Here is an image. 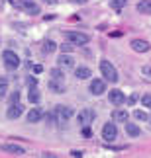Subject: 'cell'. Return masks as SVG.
<instances>
[{
    "label": "cell",
    "mask_w": 151,
    "mask_h": 158,
    "mask_svg": "<svg viewBox=\"0 0 151 158\" xmlns=\"http://www.w3.org/2000/svg\"><path fill=\"white\" fill-rule=\"evenodd\" d=\"M100 72H102V76H104V80L106 82H112V84H116L120 80V76H118V70H116V66H114L110 60H100Z\"/></svg>",
    "instance_id": "obj_1"
},
{
    "label": "cell",
    "mask_w": 151,
    "mask_h": 158,
    "mask_svg": "<svg viewBox=\"0 0 151 158\" xmlns=\"http://www.w3.org/2000/svg\"><path fill=\"white\" fill-rule=\"evenodd\" d=\"M73 47H75L73 43H67V45H61V51H63V53H71V51H73Z\"/></svg>",
    "instance_id": "obj_28"
},
{
    "label": "cell",
    "mask_w": 151,
    "mask_h": 158,
    "mask_svg": "<svg viewBox=\"0 0 151 158\" xmlns=\"http://www.w3.org/2000/svg\"><path fill=\"white\" fill-rule=\"evenodd\" d=\"M126 4H128V0H110V6L114 10H122Z\"/></svg>",
    "instance_id": "obj_25"
},
{
    "label": "cell",
    "mask_w": 151,
    "mask_h": 158,
    "mask_svg": "<svg viewBox=\"0 0 151 158\" xmlns=\"http://www.w3.org/2000/svg\"><path fill=\"white\" fill-rule=\"evenodd\" d=\"M18 8H22L24 12H28V14H41V8H39V4L35 2V0H18L16 2Z\"/></svg>",
    "instance_id": "obj_6"
},
{
    "label": "cell",
    "mask_w": 151,
    "mask_h": 158,
    "mask_svg": "<svg viewBox=\"0 0 151 158\" xmlns=\"http://www.w3.org/2000/svg\"><path fill=\"white\" fill-rule=\"evenodd\" d=\"M75 76L78 78V80H87V78L92 76V70H90L88 66H77V69H75Z\"/></svg>",
    "instance_id": "obj_16"
},
{
    "label": "cell",
    "mask_w": 151,
    "mask_h": 158,
    "mask_svg": "<svg viewBox=\"0 0 151 158\" xmlns=\"http://www.w3.org/2000/svg\"><path fill=\"white\" fill-rule=\"evenodd\" d=\"M94 119H96V111H94V109H90V107L81 109L78 115H77V121L81 123V127H88Z\"/></svg>",
    "instance_id": "obj_4"
},
{
    "label": "cell",
    "mask_w": 151,
    "mask_h": 158,
    "mask_svg": "<svg viewBox=\"0 0 151 158\" xmlns=\"http://www.w3.org/2000/svg\"><path fill=\"white\" fill-rule=\"evenodd\" d=\"M149 121H151V117H149Z\"/></svg>",
    "instance_id": "obj_34"
},
{
    "label": "cell",
    "mask_w": 151,
    "mask_h": 158,
    "mask_svg": "<svg viewBox=\"0 0 151 158\" xmlns=\"http://www.w3.org/2000/svg\"><path fill=\"white\" fill-rule=\"evenodd\" d=\"M137 12L140 14H145V16H151V0H141V2H137Z\"/></svg>",
    "instance_id": "obj_17"
},
{
    "label": "cell",
    "mask_w": 151,
    "mask_h": 158,
    "mask_svg": "<svg viewBox=\"0 0 151 158\" xmlns=\"http://www.w3.org/2000/svg\"><path fill=\"white\" fill-rule=\"evenodd\" d=\"M128 117H130V113L122 107H118V109L112 111V119L116 121V123H128Z\"/></svg>",
    "instance_id": "obj_14"
},
{
    "label": "cell",
    "mask_w": 151,
    "mask_h": 158,
    "mask_svg": "<svg viewBox=\"0 0 151 158\" xmlns=\"http://www.w3.org/2000/svg\"><path fill=\"white\" fill-rule=\"evenodd\" d=\"M71 156H73V158H81L82 152H81V150H73V152H71Z\"/></svg>",
    "instance_id": "obj_32"
},
{
    "label": "cell",
    "mask_w": 151,
    "mask_h": 158,
    "mask_svg": "<svg viewBox=\"0 0 151 158\" xmlns=\"http://www.w3.org/2000/svg\"><path fill=\"white\" fill-rule=\"evenodd\" d=\"M116 137H118V127L116 123H104V127H102V139H104L106 143H112V141H116Z\"/></svg>",
    "instance_id": "obj_7"
},
{
    "label": "cell",
    "mask_w": 151,
    "mask_h": 158,
    "mask_svg": "<svg viewBox=\"0 0 151 158\" xmlns=\"http://www.w3.org/2000/svg\"><path fill=\"white\" fill-rule=\"evenodd\" d=\"M16 102H20V92H14L10 96V104H16Z\"/></svg>",
    "instance_id": "obj_30"
},
{
    "label": "cell",
    "mask_w": 151,
    "mask_h": 158,
    "mask_svg": "<svg viewBox=\"0 0 151 158\" xmlns=\"http://www.w3.org/2000/svg\"><path fill=\"white\" fill-rule=\"evenodd\" d=\"M57 49V43H55V41H45V43H43V53H53V51H55Z\"/></svg>",
    "instance_id": "obj_23"
},
{
    "label": "cell",
    "mask_w": 151,
    "mask_h": 158,
    "mask_svg": "<svg viewBox=\"0 0 151 158\" xmlns=\"http://www.w3.org/2000/svg\"><path fill=\"white\" fill-rule=\"evenodd\" d=\"M135 102H137V96L134 94V96H131V98H130V104H135Z\"/></svg>",
    "instance_id": "obj_33"
},
{
    "label": "cell",
    "mask_w": 151,
    "mask_h": 158,
    "mask_svg": "<svg viewBox=\"0 0 151 158\" xmlns=\"http://www.w3.org/2000/svg\"><path fill=\"white\" fill-rule=\"evenodd\" d=\"M33 72H35V74H41V72H43V66H41V64H35L33 66Z\"/></svg>",
    "instance_id": "obj_31"
},
{
    "label": "cell",
    "mask_w": 151,
    "mask_h": 158,
    "mask_svg": "<svg viewBox=\"0 0 151 158\" xmlns=\"http://www.w3.org/2000/svg\"><path fill=\"white\" fill-rule=\"evenodd\" d=\"M49 76L51 78H55V80H63V70H61V66H57V69H51L49 70Z\"/></svg>",
    "instance_id": "obj_22"
},
{
    "label": "cell",
    "mask_w": 151,
    "mask_h": 158,
    "mask_svg": "<svg viewBox=\"0 0 151 158\" xmlns=\"http://www.w3.org/2000/svg\"><path fill=\"white\" fill-rule=\"evenodd\" d=\"M141 72H143L145 76H149V78H151V64H145V66H141Z\"/></svg>",
    "instance_id": "obj_29"
},
{
    "label": "cell",
    "mask_w": 151,
    "mask_h": 158,
    "mask_svg": "<svg viewBox=\"0 0 151 158\" xmlns=\"http://www.w3.org/2000/svg\"><path fill=\"white\" fill-rule=\"evenodd\" d=\"M2 64L6 66L8 70H16L18 66L22 64V60H20V57H18V53H14V51H4L2 53Z\"/></svg>",
    "instance_id": "obj_3"
},
{
    "label": "cell",
    "mask_w": 151,
    "mask_h": 158,
    "mask_svg": "<svg viewBox=\"0 0 151 158\" xmlns=\"http://www.w3.org/2000/svg\"><path fill=\"white\" fill-rule=\"evenodd\" d=\"M6 92H8V78L0 76V98H4Z\"/></svg>",
    "instance_id": "obj_21"
},
{
    "label": "cell",
    "mask_w": 151,
    "mask_h": 158,
    "mask_svg": "<svg viewBox=\"0 0 151 158\" xmlns=\"http://www.w3.org/2000/svg\"><path fill=\"white\" fill-rule=\"evenodd\" d=\"M45 121H47V125H53V123H57V117H55V111H49L45 115Z\"/></svg>",
    "instance_id": "obj_27"
},
{
    "label": "cell",
    "mask_w": 151,
    "mask_h": 158,
    "mask_svg": "<svg viewBox=\"0 0 151 158\" xmlns=\"http://www.w3.org/2000/svg\"><path fill=\"white\" fill-rule=\"evenodd\" d=\"M108 102H110L112 106H122L124 102H126V94L122 92V90L114 88L112 92H108Z\"/></svg>",
    "instance_id": "obj_9"
},
{
    "label": "cell",
    "mask_w": 151,
    "mask_h": 158,
    "mask_svg": "<svg viewBox=\"0 0 151 158\" xmlns=\"http://www.w3.org/2000/svg\"><path fill=\"white\" fill-rule=\"evenodd\" d=\"M65 39L69 41V43H73V45H87L90 37L87 33H82V31H67L65 33Z\"/></svg>",
    "instance_id": "obj_5"
},
{
    "label": "cell",
    "mask_w": 151,
    "mask_h": 158,
    "mask_svg": "<svg viewBox=\"0 0 151 158\" xmlns=\"http://www.w3.org/2000/svg\"><path fill=\"white\" fill-rule=\"evenodd\" d=\"M141 106L151 109V94H143V96H141Z\"/></svg>",
    "instance_id": "obj_26"
},
{
    "label": "cell",
    "mask_w": 151,
    "mask_h": 158,
    "mask_svg": "<svg viewBox=\"0 0 151 158\" xmlns=\"http://www.w3.org/2000/svg\"><path fill=\"white\" fill-rule=\"evenodd\" d=\"M47 88H49V92H53V94H65V92H67L65 82H63V80H55V78H49Z\"/></svg>",
    "instance_id": "obj_10"
},
{
    "label": "cell",
    "mask_w": 151,
    "mask_h": 158,
    "mask_svg": "<svg viewBox=\"0 0 151 158\" xmlns=\"http://www.w3.org/2000/svg\"><path fill=\"white\" fill-rule=\"evenodd\" d=\"M2 150L4 152H12V154H24L26 150L22 147H18V144H2Z\"/></svg>",
    "instance_id": "obj_19"
},
{
    "label": "cell",
    "mask_w": 151,
    "mask_h": 158,
    "mask_svg": "<svg viewBox=\"0 0 151 158\" xmlns=\"http://www.w3.org/2000/svg\"><path fill=\"white\" fill-rule=\"evenodd\" d=\"M22 113H24V106L20 104V102H16V104H10L8 111H6L8 119H18V117H22Z\"/></svg>",
    "instance_id": "obj_11"
},
{
    "label": "cell",
    "mask_w": 151,
    "mask_h": 158,
    "mask_svg": "<svg viewBox=\"0 0 151 158\" xmlns=\"http://www.w3.org/2000/svg\"><path fill=\"white\" fill-rule=\"evenodd\" d=\"M28 100L32 102V104H38V102H39V92H38V88H35V86H32V88H29Z\"/></svg>",
    "instance_id": "obj_20"
},
{
    "label": "cell",
    "mask_w": 151,
    "mask_h": 158,
    "mask_svg": "<svg viewBox=\"0 0 151 158\" xmlns=\"http://www.w3.org/2000/svg\"><path fill=\"white\" fill-rule=\"evenodd\" d=\"M126 133H128V135L130 137H140L141 135V129H140V127H137L135 123H130V121H128V123H126Z\"/></svg>",
    "instance_id": "obj_18"
},
{
    "label": "cell",
    "mask_w": 151,
    "mask_h": 158,
    "mask_svg": "<svg viewBox=\"0 0 151 158\" xmlns=\"http://www.w3.org/2000/svg\"><path fill=\"white\" fill-rule=\"evenodd\" d=\"M131 49H134L135 53H147L149 49H151V45L147 43L145 39H131Z\"/></svg>",
    "instance_id": "obj_12"
},
{
    "label": "cell",
    "mask_w": 151,
    "mask_h": 158,
    "mask_svg": "<svg viewBox=\"0 0 151 158\" xmlns=\"http://www.w3.org/2000/svg\"><path fill=\"white\" fill-rule=\"evenodd\" d=\"M41 117H43V111H41L39 107H32V109L28 111V115H26L28 123H39Z\"/></svg>",
    "instance_id": "obj_13"
},
{
    "label": "cell",
    "mask_w": 151,
    "mask_h": 158,
    "mask_svg": "<svg viewBox=\"0 0 151 158\" xmlns=\"http://www.w3.org/2000/svg\"><path fill=\"white\" fill-rule=\"evenodd\" d=\"M57 64L61 66V69H73V66H75V59L71 57V55H67V53H63L61 57L57 59Z\"/></svg>",
    "instance_id": "obj_15"
},
{
    "label": "cell",
    "mask_w": 151,
    "mask_h": 158,
    "mask_svg": "<svg viewBox=\"0 0 151 158\" xmlns=\"http://www.w3.org/2000/svg\"><path fill=\"white\" fill-rule=\"evenodd\" d=\"M88 90H90L92 96H102L106 92V80H104V78H94V80H90Z\"/></svg>",
    "instance_id": "obj_8"
},
{
    "label": "cell",
    "mask_w": 151,
    "mask_h": 158,
    "mask_svg": "<svg viewBox=\"0 0 151 158\" xmlns=\"http://www.w3.org/2000/svg\"><path fill=\"white\" fill-rule=\"evenodd\" d=\"M134 117H135L137 121H147V119H149V115L143 111V109H135V111H134Z\"/></svg>",
    "instance_id": "obj_24"
},
{
    "label": "cell",
    "mask_w": 151,
    "mask_h": 158,
    "mask_svg": "<svg viewBox=\"0 0 151 158\" xmlns=\"http://www.w3.org/2000/svg\"><path fill=\"white\" fill-rule=\"evenodd\" d=\"M53 111H55V117H57L59 127H63L65 123H69V119L73 117V107H69V106H55V107H53Z\"/></svg>",
    "instance_id": "obj_2"
}]
</instances>
